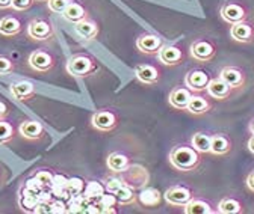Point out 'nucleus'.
<instances>
[{
    "instance_id": "f257e3e1",
    "label": "nucleus",
    "mask_w": 254,
    "mask_h": 214,
    "mask_svg": "<svg viewBox=\"0 0 254 214\" xmlns=\"http://www.w3.org/2000/svg\"><path fill=\"white\" fill-rule=\"evenodd\" d=\"M201 162H203V154L192 145L179 143L174 145L173 149L170 151V163L179 172L183 173L194 172L200 168Z\"/></svg>"
},
{
    "instance_id": "f03ea898",
    "label": "nucleus",
    "mask_w": 254,
    "mask_h": 214,
    "mask_svg": "<svg viewBox=\"0 0 254 214\" xmlns=\"http://www.w3.org/2000/svg\"><path fill=\"white\" fill-rule=\"evenodd\" d=\"M99 70V64L94 56L88 53H76L73 54L67 62V71L70 76L77 79H85L92 76Z\"/></svg>"
},
{
    "instance_id": "7ed1b4c3",
    "label": "nucleus",
    "mask_w": 254,
    "mask_h": 214,
    "mask_svg": "<svg viewBox=\"0 0 254 214\" xmlns=\"http://www.w3.org/2000/svg\"><path fill=\"white\" fill-rule=\"evenodd\" d=\"M91 124L102 133L114 131L120 124V113L114 109H100L92 115Z\"/></svg>"
},
{
    "instance_id": "20e7f679",
    "label": "nucleus",
    "mask_w": 254,
    "mask_h": 214,
    "mask_svg": "<svg viewBox=\"0 0 254 214\" xmlns=\"http://www.w3.org/2000/svg\"><path fill=\"white\" fill-rule=\"evenodd\" d=\"M216 44L210 38H197L190 44V56H192L197 62H210L216 56Z\"/></svg>"
},
{
    "instance_id": "39448f33",
    "label": "nucleus",
    "mask_w": 254,
    "mask_h": 214,
    "mask_svg": "<svg viewBox=\"0 0 254 214\" xmlns=\"http://www.w3.org/2000/svg\"><path fill=\"white\" fill-rule=\"evenodd\" d=\"M250 15V9L242 2H227L221 8V17L229 24H235L239 21H245Z\"/></svg>"
},
{
    "instance_id": "423d86ee",
    "label": "nucleus",
    "mask_w": 254,
    "mask_h": 214,
    "mask_svg": "<svg viewBox=\"0 0 254 214\" xmlns=\"http://www.w3.org/2000/svg\"><path fill=\"white\" fill-rule=\"evenodd\" d=\"M194 198V192L190 187L185 186V184H176L167 189V192L164 193V199L173 205V207H185L190 199Z\"/></svg>"
},
{
    "instance_id": "0eeeda50",
    "label": "nucleus",
    "mask_w": 254,
    "mask_h": 214,
    "mask_svg": "<svg viewBox=\"0 0 254 214\" xmlns=\"http://www.w3.org/2000/svg\"><path fill=\"white\" fill-rule=\"evenodd\" d=\"M27 35L35 41H47L55 35V30L50 21L44 18H35L27 24Z\"/></svg>"
},
{
    "instance_id": "6e6552de",
    "label": "nucleus",
    "mask_w": 254,
    "mask_h": 214,
    "mask_svg": "<svg viewBox=\"0 0 254 214\" xmlns=\"http://www.w3.org/2000/svg\"><path fill=\"white\" fill-rule=\"evenodd\" d=\"M29 65L38 73H49L55 68L56 59L50 51L46 50H35L29 56Z\"/></svg>"
},
{
    "instance_id": "1a4fd4ad",
    "label": "nucleus",
    "mask_w": 254,
    "mask_h": 214,
    "mask_svg": "<svg viewBox=\"0 0 254 214\" xmlns=\"http://www.w3.org/2000/svg\"><path fill=\"white\" fill-rule=\"evenodd\" d=\"M157 59L164 65L176 67L185 60V53L183 48L177 44H164V47L157 53Z\"/></svg>"
},
{
    "instance_id": "9d476101",
    "label": "nucleus",
    "mask_w": 254,
    "mask_h": 214,
    "mask_svg": "<svg viewBox=\"0 0 254 214\" xmlns=\"http://www.w3.org/2000/svg\"><path fill=\"white\" fill-rule=\"evenodd\" d=\"M206 92L210 98H213L216 101H226L233 95L235 89L218 76V77H212V80L207 85Z\"/></svg>"
},
{
    "instance_id": "9b49d317",
    "label": "nucleus",
    "mask_w": 254,
    "mask_h": 214,
    "mask_svg": "<svg viewBox=\"0 0 254 214\" xmlns=\"http://www.w3.org/2000/svg\"><path fill=\"white\" fill-rule=\"evenodd\" d=\"M210 80H212L210 74L203 70H190L185 76V85L192 90L194 94L204 92Z\"/></svg>"
},
{
    "instance_id": "f8f14e48",
    "label": "nucleus",
    "mask_w": 254,
    "mask_h": 214,
    "mask_svg": "<svg viewBox=\"0 0 254 214\" xmlns=\"http://www.w3.org/2000/svg\"><path fill=\"white\" fill-rule=\"evenodd\" d=\"M18 131L20 134L30 140V142H40L46 137V128L41 122L35 121V119H27V121H23L20 127H18Z\"/></svg>"
},
{
    "instance_id": "ddd939ff",
    "label": "nucleus",
    "mask_w": 254,
    "mask_h": 214,
    "mask_svg": "<svg viewBox=\"0 0 254 214\" xmlns=\"http://www.w3.org/2000/svg\"><path fill=\"white\" fill-rule=\"evenodd\" d=\"M121 178L124 179V182L127 186H130L136 190V189H141L148 181V172L142 166H138V165L133 166L132 165L129 169L121 173Z\"/></svg>"
},
{
    "instance_id": "4468645a",
    "label": "nucleus",
    "mask_w": 254,
    "mask_h": 214,
    "mask_svg": "<svg viewBox=\"0 0 254 214\" xmlns=\"http://www.w3.org/2000/svg\"><path fill=\"white\" fill-rule=\"evenodd\" d=\"M219 77L235 90H239L247 85V74L239 67H224L219 71Z\"/></svg>"
},
{
    "instance_id": "2eb2a0df",
    "label": "nucleus",
    "mask_w": 254,
    "mask_h": 214,
    "mask_svg": "<svg viewBox=\"0 0 254 214\" xmlns=\"http://www.w3.org/2000/svg\"><path fill=\"white\" fill-rule=\"evenodd\" d=\"M192 95H194V92L186 85L185 86H176L170 92V97H168L170 106L177 109V110H186Z\"/></svg>"
},
{
    "instance_id": "dca6fc26",
    "label": "nucleus",
    "mask_w": 254,
    "mask_h": 214,
    "mask_svg": "<svg viewBox=\"0 0 254 214\" xmlns=\"http://www.w3.org/2000/svg\"><path fill=\"white\" fill-rule=\"evenodd\" d=\"M136 79L144 85H156L162 77L161 68L151 64H139L135 67Z\"/></svg>"
},
{
    "instance_id": "f3484780",
    "label": "nucleus",
    "mask_w": 254,
    "mask_h": 214,
    "mask_svg": "<svg viewBox=\"0 0 254 214\" xmlns=\"http://www.w3.org/2000/svg\"><path fill=\"white\" fill-rule=\"evenodd\" d=\"M106 166L112 173H123L132 166V159L124 151H114L108 156Z\"/></svg>"
},
{
    "instance_id": "a211bd4d",
    "label": "nucleus",
    "mask_w": 254,
    "mask_h": 214,
    "mask_svg": "<svg viewBox=\"0 0 254 214\" xmlns=\"http://www.w3.org/2000/svg\"><path fill=\"white\" fill-rule=\"evenodd\" d=\"M136 47L141 53L145 54H157L159 50L164 47V41L161 37H157L154 34H142L136 40Z\"/></svg>"
},
{
    "instance_id": "6ab92c4d",
    "label": "nucleus",
    "mask_w": 254,
    "mask_h": 214,
    "mask_svg": "<svg viewBox=\"0 0 254 214\" xmlns=\"http://www.w3.org/2000/svg\"><path fill=\"white\" fill-rule=\"evenodd\" d=\"M230 37L236 43H242V44L253 43L254 41V27L247 20L245 21L235 23L230 27Z\"/></svg>"
},
{
    "instance_id": "aec40b11",
    "label": "nucleus",
    "mask_w": 254,
    "mask_h": 214,
    "mask_svg": "<svg viewBox=\"0 0 254 214\" xmlns=\"http://www.w3.org/2000/svg\"><path fill=\"white\" fill-rule=\"evenodd\" d=\"M74 30H76V34L80 38H83L86 41L95 40V38L99 37V34H100L99 24L95 23L94 20L88 18V17L83 18V20H80V21H77V23H74Z\"/></svg>"
},
{
    "instance_id": "412c9836",
    "label": "nucleus",
    "mask_w": 254,
    "mask_h": 214,
    "mask_svg": "<svg viewBox=\"0 0 254 214\" xmlns=\"http://www.w3.org/2000/svg\"><path fill=\"white\" fill-rule=\"evenodd\" d=\"M213 109V103L210 101L209 97L206 95H201V92L198 94H194L192 98H190L186 110L189 113H192L195 116H200V115H204V113H209L210 110Z\"/></svg>"
},
{
    "instance_id": "4be33fe9",
    "label": "nucleus",
    "mask_w": 254,
    "mask_h": 214,
    "mask_svg": "<svg viewBox=\"0 0 254 214\" xmlns=\"http://www.w3.org/2000/svg\"><path fill=\"white\" fill-rule=\"evenodd\" d=\"M11 94L17 101H29L37 95V87L30 82H17L11 86Z\"/></svg>"
},
{
    "instance_id": "5701e85b",
    "label": "nucleus",
    "mask_w": 254,
    "mask_h": 214,
    "mask_svg": "<svg viewBox=\"0 0 254 214\" xmlns=\"http://www.w3.org/2000/svg\"><path fill=\"white\" fill-rule=\"evenodd\" d=\"M233 149V142L227 134L216 133L212 134V145H210V152L215 156H227Z\"/></svg>"
},
{
    "instance_id": "b1692460",
    "label": "nucleus",
    "mask_w": 254,
    "mask_h": 214,
    "mask_svg": "<svg viewBox=\"0 0 254 214\" xmlns=\"http://www.w3.org/2000/svg\"><path fill=\"white\" fill-rule=\"evenodd\" d=\"M162 199H164V195L156 187H147L138 193V204L142 207H148V208L159 207L162 204Z\"/></svg>"
},
{
    "instance_id": "393cba45",
    "label": "nucleus",
    "mask_w": 254,
    "mask_h": 214,
    "mask_svg": "<svg viewBox=\"0 0 254 214\" xmlns=\"http://www.w3.org/2000/svg\"><path fill=\"white\" fill-rule=\"evenodd\" d=\"M23 30L21 20L15 15H6L0 20V35L3 37H17Z\"/></svg>"
},
{
    "instance_id": "a878e982",
    "label": "nucleus",
    "mask_w": 254,
    "mask_h": 214,
    "mask_svg": "<svg viewBox=\"0 0 254 214\" xmlns=\"http://www.w3.org/2000/svg\"><path fill=\"white\" fill-rule=\"evenodd\" d=\"M183 210L186 214H215V213H218V210H215L210 202H207L206 199H201V198H195V196L183 207Z\"/></svg>"
},
{
    "instance_id": "bb28decb",
    "label": "nucleus",
    "mask_w": 254,
    "mask_h": 214,
    "mask_svg": "<svg viewBox=\"0 0 254 214\" xmlns=\"http://www.w3.org/2000/svg\"><path fill=\"white\" fill-rule=\"evenodd\" d=\"M218 213L221 214H241L245 211L244 208V204L238 199V198H233V196H226L222 198L218 204Z\"/></svg>"
},
{
    "instance_id": "cd10ccee",
    "label": "nucleus",
    "mask_w": 254,
    "mask_h": 214,
    "mask_svg": "<svg viewBox=\"0 0 254 214\" xmlns=\"http://www.w3.org/2000/svg\"><path fill=\"white\" fill-rule=\"evenodd\" d=\"M62 17L65 18L67 21H70V23L74 24V23L86 18L88 17V12H86V9H85L83 5H80L79 2H74V0H73V2L67 6V9L62 12Z\"/></svg>"
},
{
    "instance_id": "c85d7f7f",
    "label": "nucleus",
    "mask_w": 254,
    "mask_h": 214,
    "mask_svg": "<svg viewBox=\"0 0 254 214\" xmlns=\"http://www.w3.org/2000/svg\"><path fill=\"white\" fill-rule=\"evenodd\" d=\"M190 145L195 149H198L201 154H207L210 152V145H212V134L206 131H197L194 133L192 139H190Z\"/></svg>"
},
{
    "instance_id": "c756f323",
    "label": "nucleus",
    "mask_w": 254,
    "mask_h": 214,
    "mask_svg": "<svg viewBox=\"0 0 254 214\" xmlns=\"http://www.w3.org/2000/svg\"><path fill=\"white\" fill-rule=\"evenodd\" d=\"M117 196L118 205H132V204H138V195L136 190L130 186H123L117 193H114Z\"/></svg>"
},
{
    "instance_id": "7c9ffc66",
    "label": "nucleus",
    "mask_w": 254,
    "mask_h": 214,
    "mask_svg": "<svg viewBox=\"0 0 254 214\" xmlns=\"http://www.w3.org/2000/svg\"><path fill=\"white\" fill-rule=\"evenodd\" d=\"M105 193H106L105 184H102V182H99V181H89V182H86L85 190L82 195L89 201H99Z\"/></svg>"
},
{
    "instance_id": "2f4dec72",
    "label": "nucleus",
    "mask_w": 254,
    "mask_h": 214,
    "mask_svg": "<svg viewBox=\"0 0 254 214\" xmlns=\"http://www.w3.org/2000/svg\"><path fill=\"white\" fill-rule=\"evenodd\" d=\"M53 179H55V172L52 169H41L34 175V181L41 189H50L53 184Z\"/></svg>"
},
{
    "instance_id": "473e14b6",
    "label": "nucleus",
    "mask_w": 254,
    "mask_h": 214,
    "mask_svg": "<svg viewBox=\"0 0 254 214\" xmlns=\"http://www.w3.org/2000/svg\"><path fill=\"white\" fill-rule=\"evenodd\" d=\"M118 205V201H117V196L114 193H109L108 195L105 193L99 201H97V207H100V213H118L117 207Z\"/></svg>"
},
{
    "instance_id": "72a5a7b5",
    "label": "nucleus",
    "mask_w": 254,
    "mask_h": 214,
    "mask_svg": "<svg viewBox=\"0 0 254 214\" xmlns=\"http://www.w3.org/2000/svg\"><path fill=\"white\" fill-rule=\"evenodd\" d=\"M15 137V130L8 121H0V145H8Z\"/></svg>"
},
{
    "instance_id": "f704fd0d",
    "label": "nucleus",
    "mask_w": 254,
    "mask_h": 214,
    "mask_svg": "<svg viewBox=\"0 0 254 214\" xmlns=\"http://www.w3.org/2000/svg\"><path fill=\"white\" fill-rule=\"evenodd\" d=\"M85 182L80 178H68L67 184H65V192L71 196H77L82 195L85 190Z\"/></svg>"
},
{
    "instance_id": "c9c22d12",
    "label": "nucleus",
    "mask_w": 254,
    "mask_h": 214,
    "mask_svg": "<svg viewBox=\"0 0 254 214\" xmlns=\"http://www.w3.org/2000/svg\"><path fill=\"white\" fill-rule=\"evenodd\" d=\"M38 204H40V198L38 196H27V195H21L20 196V205L27 213H37Z\"/></svg>"
},
{
    "instance_id": "e433bc0d",
    "label": "nucleus",
    "mask_w": 254,
    "mask_h": 214,
    "mask_svg": "<svg viewBox=\"0 0 254 214\" xmlns=\"http://www.w3.org/2000/svg\"><path fill=\"white\" fill-rule=\"evenodd\" d=\"M105 189L106 192L109 193H117L123 186H126V182L123 178H115V176H109V178H105Z\"/></svg>"
},
{
    "instance_id": "4c0bfd02",
    "label": "nucleus",
    "mask_w": 254,
    "mask_h": 214,
    "mask_svg": "<svg viewBox=\"0 0 254 214\" xmlns=\"http://www.w3.org/2000/svg\"><path fill=\"white\" fill-rule=\"evenodd\" d=\"M73 0H49V9L55 14H62Z\"/></svg>"
},
{
    "instance_id": "58836bf2",
    "label": "nucleus",
    "mask_w": 254,
    "mask_h": 214,
    "mask_svg": "<svg viewBox=\"0 0 254 214\" xmlns=\"http://www.w3.org/2000/svg\"><path fill=\"white\" fill-rule=\"evenodd\" d=\"M15 68L14 62L5 54H0V74H9Z\"/></svg>"
},
{
    "instance_id": "ea45409f",
    "label": "nucleus",
    "mask_w": 254,
    "mask_h": 214,
    "mask_svg": "<svg viewBox=\"0 0 254 214\" xmlns=\"http://www.w3.org/2000/svg\"><path fill=\"white\" fill-rule=\"evenodd\" d=\"M35 0H12V9L15 11H26L32 5H34Z\"/></svg>"
},
{
    "instance_id": "a19ab883",
    "label": "nucleus",
    "mask_w": 254,
    "mask_h": 214,
    "mask_svg": "<svg viewBox=\"0 0 254 214\" xmlns=\"http://www.w3.org/2000/svg\"><path fill=\"white\" fill-rule=\"evenodd\" d=\"M67 205L61 201H52V213H67Z\"/></svg>"
},
{
    "instance_id": "79ce46f5",
    "label": "nucleus",
    "mask_w": 254,
    "mask_h": 214,
    "mask_svg": "<svg viewBox=\"0 0 254 214\" xmlns=\"http://www.w3.org/2000/svg\"><path fill=\"white\" fill-rule=\"evenodd\" d=\"M9 115V107L5 101L0 100V121L2 119H6V116Z\"/></svg>"
},
{
    "instance_id": "37998d69",
    "label": "nucleus",
    "mask_w": 254,
    "mask_h": 214,
    "mask_svg": "<svg viewBox=\"0 0 254 214\" xmlns=\"http://www.w3.org/2000/svg\"><path fill=\"white\" fill-rule=\"evenodd\" d=\"M247 187H248L251 192H254V171L250 172L248 176H247Z\"/></svg>"
},
{
    "instance_id": "c03bdc74",
    "label": "nucleus",
    "mask_w": 254,
    "mask_h": 214,
    "mask_svg": "<svg viewBox=\"0 0 254 214\" xmlns=\"http://www.w3.org/2000/svg\"><path fill=\"white\" fill-rule=\"evenodd\" d=\"M12 8V0H0V9H9Z\"/></svg>"
},
{
    "instance_id": "a18cd8bd",
    "label": "nucleus",
    "mask_w": 254,
    "mask_h": 214,
    "mask_svg": "<svg viewBox=\"0 0 254 214\" xmlns=\"http://www.w3.org/2000/svg\"><path fill=\"white\" fill-rule=\"evenodd\" d=\"M248 149H250L251 154H254V134L248 139Z\"/></svg>"
},
{
    "instance_id": "49530a36",
    "label": "nucleus",
    "mask_w": 254,
    "mask_h": 214,
    "mask_svg": "<svg viewBox=\"0 0 254 214\" xmlns=\"http://www.w3.org/2000/svg\"><path fill=\"white\" fill-rule=\"evenodd\" d=\"M248 128H250V131H251V134H254V118L250 121V126H248Z\"/></svg>"
},
{
    "instance_id": "de8ad7c7",
    "label": "nucleus",
    "mask_w": 254,
    "mask_h": 214,
    "mask_svg": "<svg viewBox=\"0 0 254 214\" xmlns=\"http://www.w3.org/2000/svg\"><path fill=\"white\" fill-rule=\"evenodd\" d=\"M2 172H3V169H2V166H0V179H2Z\"/></svg>"
},
{
    "instance_id": "09e8293b",
    "label": "nucleus",
    "mask_w": 254,
    "mask_h": 214,
    "mask_svg": "<svg viewBox=\"0 0 254 214\" xmlns=\"http://www.w3.org/2000/svg\"><path fill=\"white\" fill-rule=\"evenodd\" d=\"M37 2H47V0H37Z\"/></svg>"
}]
</instances>
